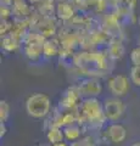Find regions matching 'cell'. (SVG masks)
<instances>
[{
	"label": "cell",
	"instance_id": "6da1fadb",
	"mask_svg": "<svg viewBox=\"0 0 140 146\" xmlns=\"http://www.w3.org/2000/svg\"><path fill=\"white\" fill-rule=\"evenodd\" d=\"M115 63L105 50H78L73 57L72 68L82 77L106 78L115 68Z\"/></svg>",
	"mask_w": 140,
	"mask_h": 146
},
{
	"label": "cell",
	"instance_id": "7a4b0ae2",
	"mask_svg": "<svg viewBox=\"0 0 140 146\" xmlns=\"http://www.w3.org/2000/svg\"><path fill=\"white\" fill-rule=\"evenodd\" d=\"M108 123L104 112V104L99 98H83L78 107V124L82 125L84 134L98 133Z\"/></svg>",
	"mask_w": 140,
	"mask_h": 146
},
{
	"label": "cell",
	"instance_id": "3957f363",
	"mask_svg": "<svg viewBox=\"0 0 140 146\" xmlns=\"http://www.w3.org/2000/svg\"><path fill=\"white\" fill-rule=\"evenodd\" d=\"M25 108L29 117L35 119H44L50 115L52 105L49 95L44 93H34L27 98Z\"/></svg>",
	"mask_w": 140,
	"mask_h": 146
},
{
	"label": "cell",
	"instance_id": "277c9868",
	"mask_svg": "<svg viewBox=\"0 0 140 146\" xmlns=\"http://www.w3.org/2000/svg\"><path fill=\"white\" fill-rule=\"evenodd\" d=\"M45 36L39 32L31 29L22 44V51L29 61H38L43 57V46L45 42Z\"/></svg>",
	"mask_w": 140,
	"mask_h": 146
},
{
	"label": "cell",
	"instance_id": "5b68a950",
	"mask_svg": "<svg viewBox=\"0 0 140 146\" xmlns=\"http://www.w3.org/2000/svg\"><path fill=\"white\" fill-rule=\"evenodd\" d=\"M99 144L107 143V144H121L127 139V129L119 122H108L104 127V129L94 133Z\"/></svg>",
	"mask_w": 140,
	"mask_h": 146
},
{
	"label": "cell",
	"instance_id": "8992f818",
	"mask_svg": "<svg viewBox=\"0 0 140 146\" xmlns=\"http://www.w3.org/2000/svg\"><path fill=\"white\" fill-rule=\"evenodd\" d=\"M102 104L104 112H105L108 122H119L124 117L127 106L123 102L122 98H116L111 95V98H106L105 100H102Z\"/></svg>",
	"mask_w": 140,
	"mask_h": 146
},
{
	"label": "cell",
	"instance_id": "52a82bcc",
	"mask_svg": "<svg viewBox=\"0 0 140 146\" xmlns=\"http://www.w3.org/2000/svg\"><path fill=\"white\" fill-rule=\"evenodd\" d=\"M99 20H100L101 28L105 31L111 38L124 39V33H123V27L124 26L122 25L119 17L116 12L99 15Z\"/></svg>",
	"mask_w": 140,
	"mask_h": 146
},
{
	"label": "cell",
	"instance_id": "ba28073f",
	"mask_svg": "<svg viewBox=\"0 0 140 146\" xmlns=\"http://www.w3.org/2000/svg\"><path fill=\"white\" fill-rule=\"evenodd\" d=\"M82 95L79 93V89L77 84H72L62 93L60 100L57 102V107L61 111H72V110H78L80 102H82Z\"/></svg>",
	"mask_w": 140,
	"mask_h": 146
},
{
	"label": "cell",
	"instance_id": "9c48e42d",
	"mask_svg": "<svg viewBox=\"0 0 140 146\" xmlns=\"http://www.w3.org/2000/svg\"><path fill=\"white\" fill-rule=\"evenodd\" d=\"M130 83H132V80H130L129 77L124 74H115L107 78L106 85L112 96L123 99L129 93Z\"/></svg>",
	"mask_w": 140,
	"mask_h": 146
},
{
	"label": "cell",
	"instance_id": "30bf717a",
	"mask_svg": "<svg viewBox=\"0 0 140 146\" xmlns=\"http://www.w3.org/2000/svg\"><path fill=\"white\" fill-rule=\"evenodd\" d=\"M76 84L82 98H99L104 89L101 79L95 77H83Z\"/></svg>",
	"mask_w": 140,
	"mask_h": 146
},
{
	"label": "cell",
	"instance_id": "8fae6325",
	"mask_svg": "<svg viewBox=\"0 0 140 146\" xmlns=\"http://www.w3.org/2000/svg\"><path fill=\"white\" fill-rule=\"evenodd\" d=\"M137 4L138 0H118L117 1L116 13L118 15L123 26H132L135 22H138V18L135 16Z\"/></svg>",
	"mask_w": 140,
	"mask_h": 146
},
{
	"label": "cell",
	"instance_id": "7c38bea8",
	"mask_svg": "<svg viewBox=\"0 0 140 146\" xmlns=\"http://www.w3.org/2000/svg\"><path fill=\"white\" fill-rule=\"evenodd\" d=\"M62 22L58 20L56 16H49V17H42L40 21L34 27V31L39 32L40 34L45 38H52L57 35V32Z\"/></svg>",
	"mask_w": 140,
	"mask_h": 146
},
{
	"label": "cell",
	"instance_id": "4fadbf2b",
	"mask_svg": "<svg viewBox=\"0 0 140 146\" xmlns=\"http://www.w3.org/2000/svg\"><path fill=\"white\" fill-rule=\"evenodd\" d=\"M106 54L110 56V58L113 62L121 61L125 55V46H124V39L122 38H111L107 46L105 48Z\"/></svg>",
	"mask_w": 140,
	"mask_h": 146
},
{
	"label": "cell",
	"instance_id": "5bb4252c",
	"mask_svg": "<svg viewBox=\"0 0 140 146\" xmlns=\"http://www.w3.org/2000/svg\"><path fill=\"white\" fill-rule=\"evenodd\" d=\"M76 13H77V9L72 1H68V0H57L55 15L62 23L71 21L74 17Z\"/></svg>",
	"mask_w": 140,
	"mask_h": 146
},
{
	"label": "cell",
	"instance_id": "9a60e30c",
	"mask_svg": "<svg viewBox=\"0 0 140 146\" xmlns=\"http://www.w3.org/2000/svg\"><path fill=\"white\" fill-rule=\"evenodd\" d=\"M61 49H62V45L57 36L45 39L44 46H43V57H45V58L56 57L60 55Z\"/></svg>",
	"mask_w": 140,
	"mask_h": 146
},
{
	"label": "cell",
	"instance_id": "2e32d148",
	"mask_svg": "<svg viewBox=\"0 0 140 146\" xmlns=\"http://www.w3.org/2000/svg\"><path fill=\"white\" fill-rule=\"evenodd\" d=\"M22 44H23V42L12 33L1 36V50L5 52L19 51L20 49H22Z\"/></svg>",
	"mask_w": 140,
	"mask_h": 146
},
{
	"label": "cell",
	"instance_id": "e0dca14e",
	"mask_svg": "<svg viewBox=\"0 0 140 146\" xmlns=\"http://www.w3.org/2000/svg\"><path fill=\"white\" fill-rule=\"evenodd\" d=\"M34 6L27 1V0H17L12 5V18H28L32 13Z\"/></svg>",
	"mask_w": 140,
	"mask_h": 146
},
{
	"label": "cell",
	"instance_id": "ac0fdd59",
	"mask_svg": "<svg viewBox=\"0 0 140 146\" xmlns=\"http://www.w3.org/2000/svg\"><path fill=\"white\" fill-rule=\"evenodd\" d=\"M64 133H65V139H66V141H68V143L76 141V140L82 138L83 135H85L82 125L78 124V123L64 127Z\"/></svg>",
	"mask_w": 140,
	"mask_h": 146
},
{
	"label": "cell",
	"instance_id": "d6986e66",
	"mask_svg": "<svg viewBox=\"0 0 140 146\" xmlns=\"http://www.w3.org/2000/svg\"><path fill=\"white\" fill-rule=\"evenodd\" d=\"M56 5L57 0H43L39 5L34 6L37 11L42 15L43 17H49V16H56Z\"/></svg>",
	"mask_w": 140,
	"mask_h": 146
},
{
	"label": "cell",
	"instance_id": "ffe728a7",
	"mask_svg": "<svg viewBox=\"0 0 140 146\" xmlns=\"http://www.w3.org/2000/svg\"><path fill=\"white\" fill-rule=\"evenodd\" d=\"M45 136H46V141L49 144H58L65 141V133L64 128L61 127H50L49 129L45 130Z\"/></svg>",
	"mask_w": 140,
	"mask_h": 146
},
{
	"label": "cell",
	"instance_id": "44dd1931",
	"mask_svg": "<svg viewBox=\"0 0 140 146\" xmlns=\"http://www.w3.org/2000/svg\"><path fill=\"white\" fill-rule=\"evenodd\" d=\"M71 146H99V143L94 134H85L80 139L70 143Z\"/></svg>",
	"mask_w": 140,
	"mask_h": 146
},
{
	"label": "cell",
	"instance_id": "7402d4cb",
	"mask_svg": "<svg viewBox=\"0 0 140 146\" xmlns=\"http://www.w3.org/2000/svg\"><path fill=\"white\" fill-rule=\"evenodd\" d=\"M129 78L135 86L140 88V66H132L129 71Z\"/></svg>",
	"mask_w": 140,
	"mask_h": 146
},
{
	"label": "cell",
	"instance_id": "603a6c76",
	"mask_svg": "<svg viewBox=\"0 0 140 146\" xmlns=\"http://www.w3.org/2000/svg\"><path fill=\"white\" fill-rule=\"evenodd\" d=\"M10 117V106L5 100L0 101V122H5L9 119Z\"/></svg>",
	"mask_w": 140,
	"mask_h": 146
},
{
	"label": "cell",
	"instance_id": "cb8c5ba5",
	"mask_svg": "<svg viewBox=\"0 0 140 146\" xmlns=\"http://www.w3.org/2000/svg\"><path fill=\"white\" fill-rule=\"evenodd\" d=\"M13 28V18H9V20H1V23H0V34L6 35L9 34Z\"/></svg>",
	"mask_w": 140,
	"mask_h": 146
},
{
	"label": "cell",
	"instance_id": "d4e9b609",
	"mask_svg": "<svg viewBox=\"0 0 140 146\" xmlns=\"http://www.w3.org/2000/svg\"><path fill=\"white\" fill-rule=\"evenodd\" d=\"M129 58L132 65L134 66H140V46L138 45L137 48L132 49V51L129 54Z\"/></svg>",
	"mask_w": 140,
	"mask_h": 146
},
{
	"label": "cell",
	"instance_id": "484cf974",
	"mask_svg": "<svg viewBox=\"0 0 140 146\" xmlns=\"http://www.w3.org/2000/svg\"><path fill=\"white\" fill-rule=\"evenodd\" d=\"M0 17H1V20H9V18H12L13 17L12 7L1 5L0 6Z\"/></svg>",
	"mask_w": 140,
	"mask_h": 146
},
{
	"label": "cell",
	"instance_id": "4316f807",
	"mask_svg": "<svg viewBox=\"0 0 140 146\" xmlns=\"http://www.w3.org/2000/svg\"><path fill=\"white\" fill-rule=\"evenodd\" d=\"M7 133V128L5 122H0V139H3Z\"/></svg>",
	"mask_w": 140,
	"mask_h": 146
},
{
	"label": "cell",
	"instance_id": "83f0119b",
	"mask_svg": "<svg viewBox=\"0 0 140 146\" xmlns=\"http://www.w3.org/2000/svg\"><path fill=\"white\" fill-rule=\"evenodd\" d=\"M13 3H15V0H0V4L4 5V6H10V7H12Z\"/></svg>",
	"mask_w": 140,
	"mask_h": 146
},
{
	"label": "cell",
	"instance_id": "f1b7e54d",
	"mask_svg": "<svg viewBox=\"0 0 140 146\" xmlns=\"http://www.w3.org/2000/svg\"><path fill=\"white\" fill-rule=\"evenodd\" d=\"M46 146H71L70 143H66V141H62V143H58V144H46Z\"/></svg>",
	"mask_w": 140,
	"mask_h": 146
},
{
	"label": "cell",
	"instance_id": "f546056e",
	"mask_svg": "<svg viewBox=\"0 0 140 146\" xmlns=\"http://www.w3.org/2000/svg\"><path fill=\"white\" fill-rule=\"evenodd\" d=\"M27 1H28L31 5H33V6H37V5H39L40 3L43 1V0H27Z\"/></svg>",
	"mask_w": 140,
	"mask_h": 146
},
{
	"label": "cell",
	"instance_id": "4dcf8cb0",
	"mask_svg": "<svg viewBox=\"0 0 140 146\" xmlns=\"http://www.w3.org/2000/svg\"><path fill=\"white\" fill-rule=\"evenodd\" d=\"M130 146H140V141H137V143H133Z\"/></svg>",
	"mask_w": 140,
	"mask_h": 146
},
{
	"label": "cell",
	"instance_id": "1f68e13d",
	"mask_svg": "<svg viewBox=\"0 0 140 146\" xmlns=\"http://www.w3.org/2000/svg\"><path fill=\"white\" fill-rule=\"evenodd\" d=\"M34 146H46V144H38V145H34Z\"/></svg>",
	"mask_w": 140,
	"mask_h": 146
},
{
	"label": "cell",
	"instance_id": "d6a6232c",
	"mask_svg": "<svg viewBox=\"0 0 140 146\" xmlns=\"http://www.w3.org/2000/svg\"><path fill=\"white\" fill-rule=\"evenodd\" d=\"M138 25H139V27H140V17L138 18Z\"/></svg>",
	"mask_w": 140,
	"mask_h": 146
},
{
	"label": "cell",
	"instance_id": "836d02e7",
	"mask_svg": "<svg viewBox=\"0 0 140 146\" xmlns=\"http://www.w3.org/2000/svg\"><path fill=\"white\" fill-rule=\"evenodd\" d=\"M68 1H72V3H74V1H77V0H68Z\"/></svg>",
	"mask_w": 140,
	"mask_h": 146
},
{
	"label": "cell",
	"instance_id": "e575fe53",
	"mask_svg": "<svg viewBox=\"0 0 140 146\" xmlns=\"http://www.w3.org/2000/svg\"><path fill=\"white\" fill-rule=\"evenodd\" d=\"M138 44H139V46H140V38H139V40H138Z\"/></svg>",
	"mask_w": 140,
	"mask_h": 146
},
{
	"label": "cell",
	"instance_id": "d590c367",
	"mask_svg": "<svg viewBox=\"0 0 140 146\" xmlns=\"http://www.w3.org/2000/svg\"><path fill=\"white\" fill-rule=\"evenodd\" d=\"M15 1H17V0H15Z\"/></svg>",
	"mask_w": 140,
	"mask_h": 146
}]
</instances>
